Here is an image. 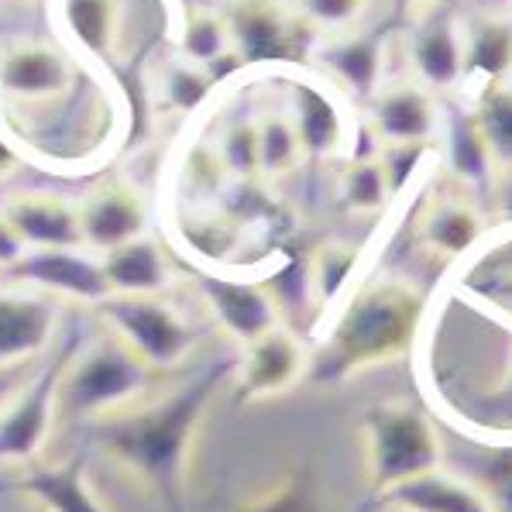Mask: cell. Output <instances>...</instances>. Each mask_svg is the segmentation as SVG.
I'll return each instance as SVG.
<instances>
[{
  "mask_svg": "<svg viewBox=\"0 0 512 512\" xmlns=\"http://www.w3.org/2000/svg\"><path fill=\"white\" fill-rule=\"evenodd\" d=\"M217 389V372L155 403H135L97 420V447L145 492L176 506L186 488L189 454Z\"/></svg>",
  "mask_w": 512,
  "mask_h": 512,
  "instance_id": "obj_1",
  "label": "cell"
},
{
  "mask_svg": "<svg viewBox=\"0 0 512 512\" xmlns=\"http://www.w3.org/2000/svg\"><path fill=\"white\" fill-rule=\"evenodd\" d=\"M423 320V293L406 279L385 275L348 299L334 320L317 358H310V375L324 385L382 368L406 358Z\"/></svg>",
  "mask_w": 512,
  "mask_h": 512,
  "instance_id": "obj_2",
  "label": "cell"
},
{
  "mask_svg": "<svg viewBox=\"0 0 512 512\" xmlns=\"http://www.w3.org/2000/svg\"><path fill=\"white\" fill-rule=\"evenodd\" d=\"M365 482L375 495L444 464V447L433 420L406 399L378 403L361 416Z\"/></svg>",
  "mask_w": 512,
  "mask_h": 512,
  "instance_id": "obj_3",
  "label": "cell"
},
{
  "mask_svg": "<svg viewBox=\"0 0 512 512\" xmlns=\"http://www.w3.org/2000/svg\"><path fill=\"white\" fill-rule=\"evenodd\" d=\"M152 385V368L114 334L73 351L59 378V413L76 420H104L141 403Z\"/></svg>",
  "mask_w": 512,
  "mask_h": 512,
  "instance_id": "obj_4",
  "label": "cell"
},
{
  "mask_svg": "<svg viewBox=\"0 0 512 512\" xmlns=\"http://www.w3.org/2000/svg\"><path fill=\"white\" fill-rule=\"evenodd\" d=\"M93 310L152 372L179 368L200 341L196 327L165 296H107Z\"/></svg>",
  "mask_w": 512,
  "mask_h": 512,
  "instance_id": "obj_5",
  "label": "cell"
},
{
  "mask_svg": "<svg viewBox=\"0 0 512 512\" xmlns=\"http://www.w3.org/2000/svg\"><path fill=\"white\" fill-rule=\"evenodd\" d=\"M69 354L73 351H62L31 382H21L18 392L0 409V464L28 468L45 454L59 420V378Z\"/></svg>",
  "mask_w": 512,
  "mask_h": 512,
  "instance_id": "obj_6",
  "label": "cell"
},
{
  "mask_svg": "<svg viewBox=\"0 0 512 512\" xmlns=\"http://www.w3.org/2000/svg\"><path fill=\"white\" fill-rule=\"evenodd\" d=\"M231 31L234 59L248 66L293 62L306 52V25L296 18L293 4L282 0H227L220 7Z\"/></svg>",
  "mask_w": 512,
  "mask_h": 512,
  "instance_id": "obj_7",
  "label": "cell"
},
{
  "mask_svg": "<svg viewBox=\"0 0 512 512\" xmlns=\"http://www.w3.org/2000/svg\"><path fill=\"white\" fill-rule=\"evenodd\" d=\"M4 275H11V282H18V286L59 299V303L66 299V303L97 306L110 296L100 255L86 248L25 251V258Z\"/></svg>",
  "mask_w": 512,
  "mask_h": 512,
  "instance_id": "obj_8",
  "label": "cell"
},
{
  "mask_svg": "<svg viewBox=\"0 0 512 512\" xmlns=\"http://www.w3.org/2000/svg\"><path fill=\"white\" fill-rule=\"evenodd\" d=\"M238 396L248 403L286 396L310 375V351L289 327H272L241 348L238 361Z\"/></svg>",
  "mask_w": 512,
  "mask_h": 512,
  "instance_id": "obj_9",
  "label": "cell"
},
{
  "mask_svg": "<svg viewBox=\"0 0 512 512\" xmlns=\"http://www.w3.org/2000/svg\"><path fill=\"white\" fill-rule=\"evenodd\" d=\"M365 121L378 145H430L440 131V107L420 80H396L365 100Z\"/></svg>",
  "mask_w": 512,
  "mask_h": 512,
  "instance_id": "obj_10",
  "label": "cell"
},
{
  "mask_svg": "<svg viewBox=\"0 0 512 512\" xmlns=\"http://www.w3.org/2000/svg\"><path fill=\"white\" fill-rule=\"evenodd\" d=\"M62 306L59 299L35 289L0 286V372L38 358L59 334Z\"/></svg>",
  "mask_w": 512,
  "mask_h": 512,
  "instance_id": "obj_11",
  "label": "cell"
},
{
  "mask_svg": "<svg viewBox=\"0 0 512 512\" xmlns=\"http://www.w3.org/2000/svg\"><path fill=\"white\" fill-rule=\"evenodd\" d=\"M76 210H80L83 248L93 255H104L117 244H128L148 234L145 196L121 179H107V183L93 186L83 200H76Z\"/></svg>",
  "mask_w": 512,
  "mask_h": 512,
  "instance_id": "obj_12",
  "label": "cell"
},
{
  "mask_svg": "<svg viewBox=\"0 0 512 512\" xmlns=\"http://www.w3.org/2000/svg\"><path fill=\"white\" fill-rule=\"evenodd\" d=\"M409 66L427 90H458L464 83V35L461 21L447 7H423L409 28Z\"/></svg>",
  "mask_w": 512,
  "mask_h": 512,
  "instance_id": "obj_13",
  "label": "cell"
},
{
  "mask_svg": "<svg viewBox=\"0 0 512 512\" xmlns=\"http://www.w3.org/2000/svg\"><path fill=\"white\" fill-rule=\"evenodd\" d=\"M200 296L207 303L214 324L231 337L238 348L251 344L255 337L269 334L282 324L279 299L269 293L262 282H238L217 279V275H200Z\"/></svg>",
  "mask_w": 512,
  "mask_h": 512,
  "instance_id": "obj_14",
  "label": "cell"
},
{
  "mask_svg": "<svg viewBox=\"0 0 512 512\" xmlns=\"http://www.w3.org/2000/svg\"><path fill=\"white\" fill-rule=\"evenodd\" d=\"M73 86V66L62 52L42 42H21L0 55V90L14 100L42 104L66 97Z\"/></svg>",
  "mask_w": 512,
  "mask_h": 512,
  "instance_id": "obj_15",
  "label": "cell"
},
{
  "mask_svg": "<svg viewBox=\"0 0 512 512\" xmlns=\"http://www.w3.org/2000/svg\"><path fill=\"white\" fill-rule=\"evenodd\" d=\"M28 251L42 248H83L80 210L73 200L55 193H18L0 207Z\"/></svg>",
  "mask_w": 512,
  "mask_h": 512,
  "instance_id": "obj_16",
  "label": "cell"
},
{
  "mask_svg": "<svg viewBox=\"0 0 512 512\" xmlns=\"http://www.w3.org/2000/svg\"><path fill=\"white\" fill-rule=\"evenodd\" d=\"M18 492L42 512H110L90 485V464L83 454L59 464H28Z\"/></svg>",
  "mask_w": 512,
  "mask_h": 512,
  "instance_id": "obj_17",
  "label": "cell"
},
{
  "mask_svg": "<svg viewBox=\"0 0 512 512\" xmlns=\"http://www.w3.org/2000/svg\"><path fill=\"white\" fill-rule=\"evenodd\" d=\"M378 499L396 512H495L492 499L475 482L440 468L389 488Z\"/></svg>",
  "mask_w": 512,
  "mask_h": 512,
  "instance_id": "obj_18",
  "label": "cell"
},
{
  "mask_svg": "<svg viewBox=\"0 0 512 512\" xmlns=\"http://www.w3.org/2000/svg\"><path fill=\"white\" fill-rule=\"evenodd\" d=\"M100 265H104L110 296H165V289L172 286L169 258L162 244L148 234L104 251Z\"/></svg>",
  "mask_w": 512,
  "mask_h": 512,
  "instance_id": "obj_19",
  "label": "cell"
},
{
  "mask_svg": "<svg viewBox=\"0 0 512 512\" xmlns=\"http://www.w3.org/2000/svg\"><path fill=\"white\" fill-rule=\"evenodd\" d=\"M485 234V217L461 196H437L416 217V244L433 258H461Z\"/></svg>",
  "mask_w": 512,
  "mask_h": 512,
  "instance_id": "obj_20",
  "label": "cell"
},
{
  "mask_svg": "<svg viewBox=\"0 0 512 512\" xmlns=\"http://www.w3.org/2000/svg\"><path fill=\"white\" fill-rule=\"evenodd\" d=\"M464 76L492 83L512 80V18L506 14H471L461 25Z\"/></svg>",
  "mask_w": 512,
  "mask_h": 512,
  "instance_id": "obj_21",
  "label": "cell"
},
{
  "mask_svg": "<svg viewBox=\"0 0 512 512\" xmlns=\"http://www.w3.org/2000/svg\"><path fill=\"white\" fill-rule=\"evenodd\" d=\"M289 114H293L306 159H330V155L341 152V141H344L341 110H337V104L324 90H317L310 83H293Z\"/></svg>",
  "mask_w": 512,
  "mask_h": 512,
  "instance_id": "obj_22",
  "label": "cell"
},
{
  "mask_svg": "<svg viewBox=\"0 0 512 512\" xmlns=\"http://www.w3.org/2000/svg\"><path fill=\"white\" fill-rule=\"evenodd\" d=\"M320 62H324L330 69V76H334L344 90L361 100H368L378 86H382V45H378L375 38L341 31V38H334V42L320 52Z\"/></svg>",
  "mask_w": 512,
  "mask_h": 512,
  "instance_id": "obj_23",
  "label": "cell"
},
{
  "mask_svg": "<svg viewBox=\"0 0 512 512\" xmlns=\"http://www.w3.org/2000/svg\"><path fill=\"white\" fill-rule=\"evenodd\" d=\"M62 21L83 52L110 59L124 35L121 0H62Z\"/></svg>",
  "mask_w": 512,
  "mask_h": 512,
  "instance_id": "obj_24",
  "label": "cell"
},
{
  "mask_svg": "<svg viewBox=\"0 0 512 512\" xmlns=\"http://www.w3.org/2000/svg\"><path fill=\"white\" fill-rule=\"evenodd\" d=\"M255 128H258V169H262V179L293 176L306 159L293 114L279 107L258 110Z\"/></svg>",
  "mask_w": 512,
  "mask_h": 512,
  "instance_id": "obj_25",
  "label": "cell"
},
{
  "mask_svg": "<svg viewBox=\"0 0 512 512\" xmlns=\"http://www.w3.org/2000/svg\"><path fill=\"white\" fill-rule=\"evenodd\" d=\"M471 117L495 172H512V80L485 86Z\"/></svg>",
  "mask_w": 512,
  "mask_h": 512,
  "instance_id": "obj_26",
  "label": "cell"
},
{
  "mask_svg": "<svg viewBox=\"0 0 512 512\" xmlns=\"http://www.w3.org/2000/svg\"><path fill=\"white\" fill-rule=\"evenodd\" d=\"M337 200L354 217H375L389 207L392 189L378 155H361V159H351L344 165L341 176H337Z\"/></svg>",
  "mask_w": 512,
  "mask_h": 512,
  "instance_id": "obj_27",
  "label": "cell"
},
{
  "mask_svg": "<svg viewBox=\"0 0 512 512\" xmlns=\"http://www.w3.org/2000/svg\"><path fill=\"white\" fill-rule=\"evenodd\" d=\"M176 49L183 59L196 62V66H203V69H214L220 59H231L234 49H231V31H227L224 14L210 11V7H193V11H186Z\"/></svg>",
  "mask_w": 512,
  "mask_h": 512,
  "instance_id": "obj_28",
  "label": "cell"
},
{
  "mask_svg": "<svg viewBox=\"0 0 512 512\" xmlns=\"http://www.w3.org/2000/svg\"><path fill=\"white\" fill-rule=\"evenodd\" d=\"M361 251L348 241H324L310 258V296L317 306H330L358 272Z\"/></svg>",
  "mask_w": 512,
  "mask_h": 512,
  "instance_id": "obj_29",
  "label": "cell"
},
{
  "mask_svg": "<svg viewBox=\"0 0 512 512\" xmlns=\"http://www.w3.org/2000/svg\"><path fill=\"white\" fill-rule=\"evenodd\" d=\"M210 86H214V76L210 69L196 66V62L183 59V55H172L159 66V80H155V90H159L162 104L172 110V114H189L207 100Z\"/></svg>",
  "mask_w": 512,
  "mask_h": 512,
  "instance_id": "obj_30",
  "label": "cell"
},
{
  "mask_svg": "<svg viewBox=\"0 0 512 512\" xmlns=\"http://www.w3.org/2000/svg\"><path fill=\"white\" fill-rule=\"evenodd\" d=\"M217 165L220 172L234 179H258V128L255 117H238V121L224 124L217 138Z\"/></svg>",
  "mask_w": 512,
  "mask_h": 512,
  "instance_id": "obj_31",
  "label": "cell"
},
{
  "mask_svg": "<svg viewBox=\"0 0 512 512\" xmlns=\"http://www.w3.org/2000/svg\"><path fill=\"white\" fill-rule=\"evenodd\" d=\"M447 155H451V172L461 176L464 183H485L495 172L492 159H488V148L482 135L475 128V117L464 114L458 124H451V141H447Z\"/></svg>",
  "mask_w": 512,
  "mask_h": 512,
  "instance_id": "obj_32",
  "label": "cell"
},
{
  "mask_svg": "<svg viewBox=\"0 0 512 512\" xmlns=\"http://www.w3.org/2000/svg\"><path fill=\"white\" fill-rule=\"evenodd\" d=\"M368 4L372 0H293V11L306 28L341 35L365 18Z\"/></svg>",
  "mask_w": 512,
  "mask_h": 512,
  "instance_id": "obj_33",
  "label": "cell"
},
{
  "mask_svg": "<svg viewBox=\"0 0 512 512\" xmlns=\"http://www.w3.org/2000/svg\"><path fill=\"white\" fill-rule=\"evenodd\" d=\"M430 145H382L378 148V162L385 169V179H389L392 196H399L406 189V183L413 179L416 165L427 155Z\"/></svg>",
  "mask_w": 512,
  "mask_h": 512,
  "instance_id": "obj_34",
  "label": "cell"
},
{
  "mask_svg": "<svg viewBox=\"0 0 512 512\" xmlns=\"http://www.w3.org/2000/svg\"><path fill=\"white\" fill-rule=\"evenodd\" d=\"M25 241H21V234L14 231V224L7 220V214L0 210V272L14 269V265L25 258Z\"/></svg>",
  "mask_w": 512,
  "mask_h": 512,
  "instance_id": "obj_35",
  "label": "cell"
},
{
  "mask_svg": "<svg viewBox=\"0 0 512 512\" xmlns=\"http://www.w3.org/2000/svg\"><path fill=\"white\" fill-rule=\"evenodd\" d=\"M21 169V159H18V152H14L11 145H7L4 138H0V183H4V179H11L14 172Z\"/></svg>",
  "mask_w": 512,
  "mask_h": 512,
  "instance_id": "obj_36",
  "label": "cell"
},
{
  "mask_svg": "<svg viewBox=\"0 0 512 512\" xmlns=\"http://www.w3.org/2000/svg\"><path fill=\"white\" fill-rule=\"evenodd\" d=\"M18 378H14L11 372H0V409H4V403H7V399H11L14 396V392H18Z\"/></svg>",
  "mask_w": 512,
  "mask_h": 512,
  "instance_id": "obj_37",
  "label": "cell"
},
{
  "mask_svg": "<svg viewBox=\"0 0 512 512\" xmlns=\"http://www.w3.org/2000/svg\"><path fill=\"white\" fill-rule=\"evenodd\" d=\"M399 4L413 7V11H423V7H451L454 0H399Z\"/></svg>",
  "mask_w": 512,
  "mask_h": 512,
  "instance_id": "obj_38",
  "label": "cell"
},
{
  "mask_svg": "<svg viewBox=\"0 0 512 512\" xmlns=\"http://www.w3.org/2000/svg\"><path fill=\"white\" fill-rule=\"evenodd\" d=\"M35 4H38V0H35Z\"/></svg>",
  "mask_w": 512,
  "mask_h": 512,
  "instance_id": "obj_39",
  "label": "cell"
}]
</instances>
